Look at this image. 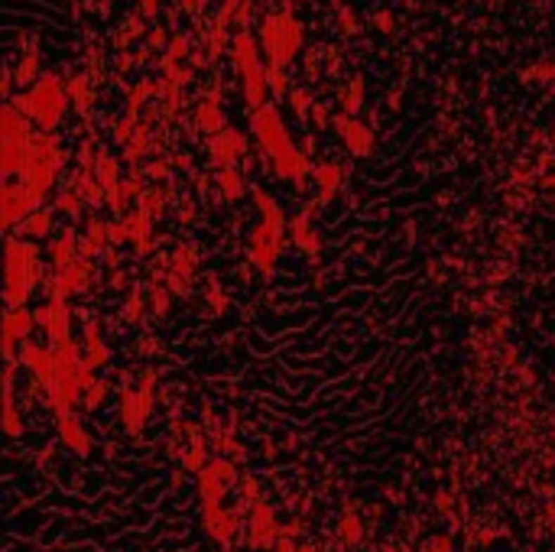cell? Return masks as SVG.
Masks as SVG:
<instances>
[{"instance_id":"6da1fadb","label":"cell","mask_w":555,"mask_h":552,"mask_svg":"<svg viewBox=\"0 0 555 552\" xmlns=\"http://www.w3.org/2000/svg\"><path fill=\"white\" fill-rule=\"evenodd\" d=\"M68 101H72V98H68V88L59 82V75H42L33 82L30 94H20V98H13L10 104H13L20 114H26L30 120H36L42 127V134H49V130L65 117Z\"/></svg>"},{"instance_id":"ac0fdd59","label":"cell","mask_w":555,"mask_h":552,"mask_svg":"<svg viewBox=\"0 0 555 552\" xmlns=\"http://www.w3.org/2000/svg\"><path fill=\"white\" fill-rule=\"evenodd\" d=\"M94 179L101 182V188L108 192V195H114V192H120V166H117V160L108 153V150H98L94 153Z\"/></svg>"},{"instance_id":"74e56055","label":"cell","mask_w":555,"mask_h":552,"mask_svg":"<svg viewBox=\"0 0 555 552\" xmlns=\"http://www.w3.org/2000/svg\"><path fill=\"white\" fill-rule=\"evenodd\" d=\"M146 153V130H136V136L134 140H130V143H127V150H124V156L130 162H136L140 160V156Z\"/></svg>"},{"instance_id":"e0dca14e","label":"cell","mask_w":555,"mask_h":552,"mask_svg":"<svg viewBox=\"0 0 555 552\" xmlns=\"http://www.w3.org/2000/svg\"><path fill=\"white\" fill-rule=\"evenodd\" d=\"M150 214L146 212H127L124 214V228H127V234H130V244L136 247V254H150L153 250V231H150Z\"/></svg>"},{"instance_id":"7402d4cb","label":"cell","mask_w":555,"mask_h":552,"mask_svg":"<svg viewBox=\"0 0 555 552\" xmlns=\"http://www.w3.org/2000/svg\"><path fill=\"white\" fill-rule=\"evenodd\" d=\"M341 182H345V172H341L338 162H321V166H315V186H319L321 202H331V198L338 195Z\"/></svg>"},{"instance_id":"5bb4252c","label":"cell","mask_w":555,"mask_h":552,"mask_svg":"<svg viewBox=\"0 0 555 552\" xmlns=\"http://www.w3.org/2000/svg\"><path fill=\"white\" fill-rule=\"evenodd\" d=\"M56 429H59L62 445H68L75 455H82V458L91 455V435H88V429L82 425V419L75 413H65V416L56 419Z\"/></svg>"},{"instance_id":"f35d334b","label":"cell","mask_w":555,"mask_h":552,"mask_svg":"<svg viewBox=\"0 0 555 552\" xmlns=\"http://www.w3.org/2000/svg\"><path fill=\"white\" fill-rule=\"evenodd\" d=\"M166 286L172 296H189V289H192V280H185L179 273H166Z\"/></svg>"},{"instance_id":"836d02e7","label":"cell","mask_w":555,"mask_h":552,"mask_svg":"<svg viewBox=\"0 0 555 552\" xmlns=\"http://www.w3.org/2000/svg\"><path fill=\"white\" fill-rule=\"evenodd\" d=\"M68 98H72V101H75V108L82 110H88V104H91V94H88V82H84L82 75L78 78H72V82H68Z\"/></svg>"},{"instance_id":"ffe728a7","label":"cell","mask_w":555,"mask_h":552,"mask_svg":"<svg viewBox=\"0 0 555 552\" xmlns=\"http://www.w3.org/2000/svg\"><path fill=\"white\" fill-rule=\"evenodd\" d=\"M195 127L198 130H205V134H221V130L227 127V120H224V110H221V104H218V98L211 94L208 101H202L198 108H195Z\"/></svg>"},{"instance_id":"ee69618b","label":"cell","mask_w":555,"mask_h":552,"mask_svg":"<svg viewBox=\"0 0 555 552\" xmlns=\"http://www.w3.org/2000/svg\"><path fill=\"white\" fill-rule=\"evenodd\" d=\"M302 520L295 517V520H289V523H283V529H279V536H283V539H299V536H302Z\"/></svg>"},{"instance_id":"3957f363","label":"cell","mask_w":555,"mask_h":552,"mask_svg":"<svg viewBox=\"0 0 555 552\" xmlns=\"http://www.w3.org/2000/svg\"><path fill=\"white\" fill-rule=\"evenodd\" d=\"M231 52H234V65L241 72V82H244V101L250 110H260L269 94V78H267V65L260 62V46L253 39L250 30H241L231 43Z\"/></svg>"},{"instance_id":"b9f144b4","label":"cell","mask_w":555,"mask_h":552,"mask_svg":"<svg viewBox=\"0 0 555 552\" xmlns=\"http://www.w3.org/2000/svg\"><path fill=\"white\" fill-rule=\"evenodd\" d=\"M185 52H189V36H176V39H172V46H169V59L166 62H179Z\"/></svg>"},{"instance_id":"d6a6232c","label":"cell","mask_w":555,"mask_h":552,"mask_svg":"<svg viewBox=\"0 0 555 552\" xmlns=\"http://www.w3.org/2000/svg\"><path fill=\"white\" fill-rule=\"evenodd\" d=\"M56 212H65L68 218H78L82 214V195H78L75 188H65L56 195Z\"/></svg>"},{"instance_id":"30bf717a","label":"cell","mask_w":555,"mask_h":552,"mask_svg":"<svg viewBox=\"0 0 555 552\" xmlns=\"http://www.w3.org/2000/svg\"><path fill=\"white\" fill-rule=\"evenodd\" d=\"M153 409V390L143 387H124L120 390V423H124L127 432H143L146 419H150Z\"/></svg>"},{"instance_id":"603a6c76","label":"cell","mask_w":555,"mask_h":552,"mask_svg":"<svg viewBox=\"0 0 555 552\" xmlns=\"http://www.w3.org/2000/svg\"><path fill=\"white\" fill-rule=\"evenodd\" d=\"M49 260H52V270H65V267L75 264V260H78V238H75V231H65L62 238L52 240Z\"/></svg>"},{"instance_id":"816d5d0a","label":"cell","mask_w":555,"mask_h":552,"mask_svg":"<svg viewBox=\"0 0 555 552\" xmlns=\"http://www.w3.org/2000/svg\"><path fill=\"white\" fill-rule=\"evenodd\" d=\"M104 260H108V267H117L120 264V257H117V250H114V247H108V250H104Z\"/></svg>"},{"instance_id":"8fae6325","label":"cell","mask_w":555,"mask_h":552,"mask_svg":"<svg viewBox=\"0 0 555 552\" xmlns=\"http://www.w3.org/2000/svg\"><path fill=\"white\" fill-rule=\"evenodd\" d=\"M208 153L218 169H234V162L247 153V136L234 127H224L208 140Z\"/></svg>"},{"instance_id":"11a10c76","label":"cell","mask_w":555,"mask_h":552,"mask_svg":"<svg viewBox=\"0 0 555 552\" xmlns=\"http://www.w3.org/2000/svg\"><path fill=\"white\" fill-rule=\"evenodd\" d=\"M295 552H319V549H315L312 543H299V549H295Z\"/></svg>"},{"instance_id":"7c38bea8","label":"cell","mask_w":555,"mask_h":552,"mask_svg":"<svg viewBox=\"0 0 555 552\" xmlns=\"http://www.w3.org/2000/svg\"><path fill=\"white\" fill-rule=\"evenodd\" d=\"M202 527L215 543L227 546L237 536V529H241V517L234 510H227L224 503L221 507H202Z\"/></svg>"},{"instance_id":"4fadbf2b","label":"cell","mask_w":555,"mask_h":552,"mask_svg":"<svg viewBox=\"0 0 555 552\" xmlns=\"http://www.w3.org/2000/svg\"><path fill=\"white\" fill-rule=\"evenodd\" d=\"M335 130L341 134L345 146L354 156H370L374 153V130L364 124V120H354L351 114H338L335 117Z\"/></svg>"},{"instance_id":"7bdbcfd3","label":"cell","mask_w":555,"mask_h":552,"mask_svg":"<svg viewBox=\"0 0 555 552\" xmlns=\"http://www.w3.org/2000/svg\"><path fill=\"white\" fill-rule=\"evenodd\" d=\"M208 302H211L215 312H224L227 309V296L221 293V286H215V283H211V289H208Z\"/></svg>"},{"instance_id":"f5cc1de1","label":"cell","mask_w":555,"mask_h":552,"mask_svg":"<svg viewBox=\"0 0 555 552\" xmlns=\"http://www.w3.org/2000/svg\"><path fill=\"white\" fill-rule=\"evenodd\" d=\"M140 7H143L146 17H153V13H156V7H160V0H140Z\"/></svg>"},{"instance_id":"8d00e7d4","label":"cell","mask_w":555,"mask_h":552,"mask_svg":"<svg viewBox=\"0 0 555 552\" xmlns=\"http://www.w3.org/2000/svg\"><path fill=\"white\" fill-rule=\"evenodd\" d=\"M361 88H364V78L357 75L351 82V88H347V94H345V114H357V110H361Z\"/></svg>"},{"instance_id":"9a60e30c","label":"cell","mask_w":555,"mask_h":552,"mask_svg":"<svg viewBox=\"0 0 555 552\" xmlns=\"http://www.w3.org/2000/svg\"><path fill=\"white\" fill-rule=\"evenodd\" d=\"M289 238H293V244L302 250L305 257H319L321 250V234L315 228H312V218L309 214H295V218H289Z\"/></svg>"},{"instance_id":"c3c4849f","label":"cell","mask_w":555,"mask_h":552,"mask_svg":"<svg viewBox=\"0 0 555 552\" xmlns=\"http://www.w3.org/2000/svg\"><path fill=\"white\" fill-rule=\"evenodd\" d=\"M312 117H315L319 127H325V124H328V108H325V104H315V108H312Z\"/></svg>"},{"instance_id":"7a4b0ae2","label":"cell","mask_w":555,"mask_h":552,"mask_svg":"<svg viewBox=\"0 0 555 552\" xmlns=\"http://www.w3.org/2000/svg\"><path fill=\"white\" fill-rule=\"evenodd\" d=\"M39 283V247L36 240H20L10 238L7 240V289H4V299H7L10 309L26 306L30 293Z\"/></svg>"},{"instance_id":"83f0119b","label":"cell","mask_w":555,"mask_h":552,"mask_svg":"<svg viewBox=\"0 0 555 552\" xmlns=\"http://www.w3.org/2000/svg\"><path fill=\"white\" fill-rule=\"evenodd\" d=\"M338 539L345 546H357L364 539V520L354 517V513H345L341 523H338Z\"/></svg>"},{"instance_id":"5b68a950","label":"cell","mask_w":555,"mask_h":552,"mask_svg":"<svg viewBox=\"0 0 555 552\" xmlns=\"http://www.w3.org/2000/svg\"><path fill=\"white\" fill-rule=\"evenodd\" d=\"M250 130H253V136L260 140V146L267 150L269 160H276V156L295 150L293 136H289V130L283 127V120H279V108H276V104H263L260 110H253V114H250Z\"/></svg>"},{"instance_id":"ba28073f","label":"cell","mask_w":555,"mask_h":552,"mask_svg":"<svg viewBox=\"0 0 555 552\" xmlns=\"http://www.w3.org/2000/svg\"><path fill=\"white\" fill-rule=\"evenodd\" d=\"M279 523H276V513L267 501H257L250 507V517H247V543L250 549H276L279 543Z\"/></svg>"},{"instance_id":"d6986e66","label":"cell","mask_w":555,"mask_h":552,"mask_svg":"<svg viewBox=\"0 0 555 552\" xmlns=\"http://www.w3.org/2000/svg\"><path fill=\"white\" fill-rule=\"evenodd\" d=\"M84 361L98 371V367H104L110 361V345L101 338V328H98V322H91L88 328H84Z\"/></svg>"},{"instance_id":"681fc988","label":"cell","mask_w":555,"mask_h":552,"mask_svg":"<svg viewBox=\"0 0 555 552\" xmlns=\"http://www.w3.org/2000/svg\"><path fill=\"white\" fill-rule=\"evenodd\" d=\"M435 507L448 513V510H452V494H448V491H438V494H435Z\"/></svg>"},{"instance_id":"9c48e42d","label":"cell","mask_w":555,"mask_h":552,"mask_svg":"<svg viewBox=\"0 0 555 552\" xmlns=\"http://www.w3.org/2000/svg\"><path fill=\"white\" fill-rule=\"evenodd\" d=\"M36 325L46 331V338L52 341V348H62L72 341V312L62 299H46L36 309Z\"/></svg>"},{"instance_id":"f6af8a7d","label":"cell","mask_w":555,"mask_h":552,"mask_svg":"<svg viewBox=\"0 0 555 552\" xmlns=\"http://www.w3.org/2000/svg\"><path fill=\"white\" fill-rule=\"evenodd\" d=\"M426 552H454V543H452V536H432V543Z\"/></svg>"},{"instance_id":"277c9868","label":"cell","mask_w":555,"mask_h":552,"mask_svg":"<svg viewBox=\"0 0 555 552\" xmlns=\"http://www.w3.org/2000/svg\"><path fill=\"white\" fill-rule=\"evenodd\" d=\"M260 39L267 49V65L286 68L302 49V26L293 13H269L260 26Z\"/></svg>"},{"instance_id":"44dd1931","label":"cell","mask_w":555,"mask_h":552,"mask_svg":"<svg viewBox=\"0 0 555 552\" xmlns=\"http://www.w3.org/2000/svg\"><path fill=\"white\" fill-rule=\"evenodd\" d=\"M250 198L253 205H257V212H260V221H267V224H273V228L286 231V214H283V208H279V202L269 192H263L260 186L250 188Z\"/></svg>"},{"instance_id":"ab89813d","label":"cell","mask_w":555,"mask_h":552,"mask_svg":"<svg viewBox=\"0 0 555 552\" xmlns=\"http://www.w3.org/2000/svg\"><path fill=\"white\" fill-rule=\"evenodd\" d=\"M127 240H130V234H127L124 221H110V224H108V244L120 247V244H127Z\"/></svg>"},{"instance_id":"4316f807","label":"cell","mask_w":555,"mask_h":552,"mask_svg":"<svg viewBox=\"0 0 555 552\" xmlns=\"http://www.w3.org/2000/svg\"><path fill=\"white\" fill-rule=\"evenodd\" d=\"M49 231H52V208H39V212H33L23 221V238H30V240L46 238Z\"/></svg>"},{"instance_id":"7dc6e473","label":"cell","mask_w":555,"mask_h":552,"mask_svg":"<svg viewBox=\"0 0 555 552\" xmlns=\"http://www.w3.org/2000/svg\"><path fill=\"white\" fill-rule=\"evenodd\" d=\"M289 98H293L295 114H299V117H305V108H309V94H305V91H293Z\"/></svg>"},{"instance_id":"cb8c5ba5","label":"cell","mask_w":555,"mask_h":552,"mask_svg":"<svg viewBox=\"0 0 555 552\" xmlns=\"http://www.w3.org/2000/svg\"><path fill=\"white\" fill-rule=\"evenodd\" d=\"M72 188H75L78 195H82V202H88V205H104L108 202V192L101 188V182L94 179V172L91 169H82L75 179H72Z\"/></svg>"},{"instance_id":"db71d44e","label":"cell","mask_w":555,"mask_h":552,"mask_svg":"<svg viewBox=\"0 0 555 552\" xmlns=\"http://www.w3.org/2000/svg\"><path fill=\"white\" fill-rule=\"evenodd\" d=\"M387 17H390V13H380V20H377L380 30H390V26H393V20H387Z\"/></svg>"},{"instance_id":"484cf974","label":"cell","mask_w":555,"mask_h":552,"mask_svg":"<svg viewBox=\"0 0 555 552\" xmlns=\"http://www.w3.org/2000/svg\"><path fill=\"white\" fill-rule=\"evenodd\" d=\"M218 188L227 202H241L247 195V182L237 169H218Z\"/></svg>"},{"instance_id":"e575fe53","label":"cell","mask_w":555,"mask_h":552,"mask_svg":"<svg viewBox=\"0 0 555 552\" xmlns=\"http://www.w3.org/2000/svg\"><path fill=\"white\" fill-rule=\"evenodd\" d=\"M108 390H110V387H108V383H104V380H94L91 387L84 390V397H82L84 409H91V413H94V409H98V406H101V403H104V399H108Z\"/></svg>"},{"instance_id":"f546056e","label":"cell","mask_w":555,"mask_h":552,"mask_svg":"<svg viewBox=\"0 0 555 552\" xmlns=\"http://www.w3.org/2000/svg\"><path fill=\"white\" fill-rule=\"evenodd\" d=\"M182 465L189 468V471H205V468H208V445H205L202 439H195L192 445H189V451L182 455Z\"/></svg>"},{"instance_id":"52a82bcc","label":"cell","mask_w":555,"mask_h":552,"mask_svg":"<svg viewBox=\"0 0 555 552\" xmlns=\"http://www.w3.org/2000/svg\"><path fill=\"white\" fill-rule=\"evenodd\" d=\"M283 234H286V231L273 228V224H267V221H260V224H253L250 228L247 257H250V264L257 267V270H263V273L273 270L279 250H283Z\"/></svg>"},{"instance_id":"d590c367","label":"cell","mask_w":555,"mask_h":552,"mask_svg":"<svg viewBox=\"0 0 555 552\" xmlns=\"http://www.w3.org/2000/svg\"><path fill=\"white\" fill-rule=\"evenodd\" d=\"M36 72H39V52L33 49L30 56H23V62H20V68H17V82H20V85H26V82H33Z\"/></svg>"},{"instance_id":"f1b7e54d","label":"cell","mask_w":555,"mask_h":552,"mask_svg":"<svg viewBox=\"0 0 555 552\" xmlns=\"http://www.w3.org/2000/svg\"><path fill=\"white\" fill-rule=\"evenodd\" d=\"M146 309H150V302H146V293H143V289H130V296H127V302H124V309H120V315H124V322H140Z\"/></svg>"},{"instance_id":"4dcf8cb0","label":"cell","mask_w":555,"mask_h":552,"mask_svg":"<svg viewBox=\"0 0 555 552\" xmlns=\"http://www.w3.org/2000/svg\"><path fill=\"white\" fill-rule=\"evenodd\" d=\"M140 212H146L150 218H162L166 212V192L162 188H146L140 195Z\"/></svg>"},{"instance_id":"60d3db41","label":"cell","mask_w":555,"mask_h":552,"mask_svg":"<svg viewBox=\"0 0 555 552\" xmlns=\"http://www.w3.org/2000/svg\"><path fill=\"white\" fill-rule=\"evenodd\" d=\"M267 78H269V88L276 94H286V75H283V68H273L267 65Z\"/></svg>"},{"instance_id":"8992f818","label":"cell","mask_w":555,"mask_h":552,"mask_svg":"<svg viewBox=\"0 0 555 552\" xmlns=\"http://www.w3.org/2000/svg\"><path fill=\"white\" fill-rule=\"evenodd\" d=\"M237 465L231 458H215L208 461L205 471H198V497H202V507H221L224 503V494L237 484Z\"/></svg>"},{"instance_id":"f907efd6","label":"cell","mask_w":555,"mask_h":552,"mask_svg":"<svg viewBox=\"0 0 555 552\" xmlns=\"http://www.w3.org/2000/svg\"><path fill=\"white\" fill-rule=\"evenodd\" d=\"M295 549H299L295 539H283V536H279V543H276V549H273V552H295Z\"/></svg>"},{"instance_id":"1f68e13d","label":"cell","mask_w":555,"mask_h":552,"mask_svg":"<svg viewBox=\"0 0 555 552\" xmlns=\"http://www.w3.org/2000/svg\"><path fill=\"white\" fill-rule=\"evenodd\" d=\"M146 302H150V315L162 319V315H169V306H172V293H169V286H153L146 293Z\"/></svg>"},{"instance_id":"2e32d148","label":"cell","mask_w":555,"mask_h":552,"mask_svg":"<svg viewBox=\"0 0 555 552\" xmlns=\"http://www.w3.org/2000/svg\"><path fill=\"white\" fill-rule=\"evenodd\" d=\"M36 328V312H30L26 306L20 309H10L7 315H4V338L17 341V345H23V341H30V335H33Z\"/></svg>"},{"instance_id":"bcb514c9","label":"cell","mask_w":555,"mask_h":552,"mask_svg":"<svg viewBox=\"0 0 555 552\" xmlns=\"http://www.w3.org/2000/svg\"><path fill=\"white\" fill-rule=\"evenodd\" d=\"M146 176H150V179H166L169 176V162H162V160L150 162V166H146Z\"/></svg>"},{"instance_id":"d4e9b609","label":"cell","mask_w":555,"mask_h":552,"mask_svg":"<svg viewBox=\"0 0 555 552\" xmlns=\"http://www.w3.org/2000/svg\"><path fill=\"white\" fill-rule=\"evenodd\" d=\"M195 270H198V250L192 244L176 247V254L169 257V273H179L185 280H192Z\"/></svg>"}]
</instances>
